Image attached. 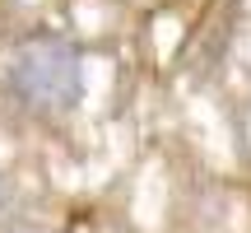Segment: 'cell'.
Wrapping results in <instances>:
<instances>
[{"instance_id": "obj_1", "label": "cell", "mask_w": 251, "mask_h": 233, "mask_svg": "<svg viewBox=\"0 0 251 233\" xmlns=\"http://www.w3.org/2000/svg\"><path fill=\"white\" fill-rule=\"evenodd\" d=\"M5 89L24 112H37V116L75 112L89 93L84 47L65 33H51V28L28 33L5 61Z\"/></svg>"}]
</instances>
